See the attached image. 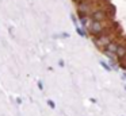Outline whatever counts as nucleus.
Masks as SVG:
<instances>
[{
  "label": "nucleus",
  "instance_id": "nucleus-1",
  "mask_svg": "<svg viewBox=\"0 0 126 116\" xmlns=\"http://www.w3.org/2000/svg\"><path fill=\"white\" fill-rule=\"evenodd\" d=\"M114 34H110V35H96V37H92V42L99 50H104L110 43L114 40Z\"/></svg>",
  "mask_w": 126,
  "mask_h": 116
},
{
  "label": "nucleus",
  "instance_id": "nucleus-2",
  "mask_svg": "<svg viewBox=\"0 0 126 116\" xmlns=\"http://www.w3.org/2000/svg\"><path fill=\"white\" fill-rule=\"evenodd\" d=\"M91 18L92 20H96V22H104L106 23L107 20L112 19V15H110V12L106 10V8L100 7V8H95V10L91 12Z\"/></svg>",
  "mask_w": 126,
  "mask_h": 116
},
{
  "label": "nucleus",
  "instance_id": "nucleus-3",
  "mask_svg": "<svg viewBox=\"0 0 126 116\" xmlns=\"http://www.w3.org/2000/svg\"><path fill=\"white\" fill-rule=\"evenodd\" d=\"M76 11H77V15L80 18H84V16H90L91 12H92V1L91 0H84L81 1L80 4L76 5Z\"/></svg>",
  "mask_w": 126,
  "mask_h": 116
},
{
  "label": "nucleus",
  "instance_id": "nucleus-4",
  "mask_svg": "<svg viewBox=\"0 0 126 116\" xmlns=\"http://www.w3.org/2000/svg\"><path fill=\"white\" fill-rule=\"evenodd\" d=\"M106 28V23L104 22H96V20H92V23L85 28V31L88 32L90 35L95 37V35H99L103 30Z\"/></svg>",
  "mask_w": 126,
  "mask_h": 116
},
{
  "label": "nucleus",
  "instance_id": "nucleus-5",
  "mask_svg": "<svg viewBox=\"0 0 126 116\" xmlns=\"http://www.w3.org/2000/svg\"><path fill=\"white\" fill-rule=\"evenodd\" d=\"M80 23H81L83 28L85 30L91 23H92V18H91V16H84V18H80Z\"/></svg>",
  "mask_w": 126,
  "mask_h": 116
},
{
  "label": "nucleus",
  "instance_id": "nucleus-6",
  "mask_svg": "<svg viewBox=\"0 0 126 116\" xmlns=\"http://www.w3.org/2000/svg\"><path fill=\"white\" fill-rule=\"evenodd\" d=\"M76 32L80 35V37H83V38H85V37H87V34H85V31H84V30H83L80 26H77V27H76Z\"/></svg>",
  "mask_w": 126,
  "mask_h": 116
},
{
  "label": "nucleus",
  "instance_id": "nucleus-7",
  "mask_svg": "<svg viewBox=\"0 0 126 116\" xmlns=\"http://www.w3.org/2000/svg\"><path fill=\"white\" fill-rule=\"evenodd\" d=\"M99 64H100V65H102V66H103V67H104V69H106V70H107V72H111V69H112V67H111V66H110V65H107V64H106V62H104V61H100V62H99Z\"/></svg>",
  "mask_w": 126,
  "mask_h": 116
},
{
  "label": "nucleus",
  "instance_id": "nucleus-8",
  "mask_svg": "<svg viewBox=\"0 0 126 116\" xmlns=\"http://www.w3.org/2000/svg\"><path fill=\"white\" fill-rule=\"evenodd\" d=\"M109 61H110V66H111V67H115V66H117L118 62L115 61V58H109Z\"/></svg>",
  "mask_w": 126,
  "mask_h": 116
},
{
  "label": "nucleus",
  "instance_id": "nucleus-9",
  "mask_svg": "<svg viewBox=\"0 0 126 116\" xmlns=\"http://www.w3.org/2000/svg\"><path fill=\"white\" fill-rule=\"evenodd\" d=\"M47 105H49L52 109H54V108H56V104H54V101H53V100H47Z\"/></svg>",
  "mask_w": 126,
  "mask_h": 116
},
{
  "label": "nucleus",
  "instance_id": "nucleus-10",
  "mask_svg": "<svg viewBox=\"0 0 126 116\" xmlns=\"http://www.w3.org/2000/svg\"><path fill=\"white\" fill-rule=\"evenodd\" d=\"M57 37H60V38H68V37H69V34H68V32H63V34L56 35V38H57Z\"/></svg>",
  "mask_w": 126,
  "mask_h": 116
},
{
  "label": "nucleus",
  "instance_id": "nucleus-11",
  "mask_svg": "<svg viewBox=\"0 0 126 116\" xmlns=\"http://www.w3.org/2000/svg\"><path fill=\"white\" fill-rule=\"evenodd\" d=\"M71 19H72V22H73V23H75V26H79V24H77V20H76V16H75V15H72L71 16Z\"/></svg>",
  "mask_w": 126,
  "mask_h": 116
},
{
  "label": "nucleus",
  "instance_id": "nucleus-12",
  "mask_svg": "<svg viewBox=\"0 0 126 116\" xmlns=\"http://www.w3.org/2000/svg\"><path fill=\"white\" fill-rule=\"evenodd\" d=\"M72 1H73L75 4L77 5V4H80V3H81V1H84V0H72Z\"/></svg>",
  "mask_w": 126,
  "mask_h": 116
},
{
  "label": "nucleus",
  "instance_id": "nucleus-13",
  "mask_svg": "<svg viewBox=\"0 0 126 116\" xmlns=\"http://www.w3.org/2000/svg\"><path fill=\"white\" fill-rule=\"evenodd\" d=\"M38 88L41 89V90L44 89V85H42V82H41V81H38Z\"/></svg>",
  "mask_w": 126,
  "mask_h": 116
},
{
  "label": "nucleus",
  "instance_id": "nucleus-14",
  "mask_svg": "<svg viewBox=\"0 0 126 116\" xmlns=\"http://www.w3.org/2000/svg\"><path fill=\"white\" fill-rule=\"evenodd\" d=\"M58 65H60V66H64V61H63V59H61V61L58 62Z\"/></svg>",
  "mask_w": 126,
  "mask_h": 116
},
{
  "label": "nucleus",
  "instance_id": "nucleus-15",
  "mask_svg": "<svg viewBox=\"0 0 126 116\" xmlns=\"http://www.w3.org/2000/svg\"><path fill=\"white\" fill-rule=\"evenodd\" d=\"M90 101L92 103V104H95V103H96V100H95V99H90Z\"/></svg>",
  "mask_w": 126,
  "mask_h": 116
},
{
  "label": "nucleus",
  "instance_id": "nucleus-16",
  "mask_svg": "<svg viewBox=\"0 0 126 116\" xmlns=\"http://www.w3.org/2000/svg\"><path fill=\"white\" fill-rule=\"evenodd\" d=\"M125 90H126V85H125Z\"/></svg>",
  "mask_w": 126,
  "mask_h": 116
}]
</instances>
